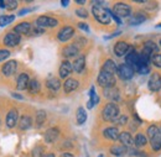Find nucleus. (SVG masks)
<instances>
[{
  "label": "nucleus",
  "instance_id": "f257e3e1",
  "mask_svg": "<svg viewBox=\"0 0 161 157\" xmlns=\"http://www.w3.org/2000/svg\"><path fill=\"white\" fill-rule=\"evenodd\" d=\"M92 14L96 18V20L103 25H108L110 22V19H112L110 14H109V9L103 8V5L97 4L96 1L93 3V6H92Z\"/></svg>",
  "mask_w": 161,
  "mask_h": 157
},
{
  "label": "nucleus",
  "instance_id": "f03ea898",
  "mask_svg": "<svg viewBox=\"0 0 161 157\" xmlns=\"http://www.w3.org/2000/svg\"><path fill=\"white\" fill-rule=\"evenodd\" d=\"M147 138L151 143V147L154 151H160L161 150V133L160 127L151 125L147 129Z\"/></svg>",
  "mask_w": 161,
  "mask_h": 157
},
{
  "label": "nucleus",
  "instance_id": "7ed1b4c3",
  "mask_svg": "<svg viewBox=\"0 0 161 157\" xmlns=\"http://www.w3.org/2000/svg\"><path fill=\"white\" fill-rule=\"evenodd\" d=\"M102 118L105 121H117L119 118V106L115 103H108L102 111Z\"/></svg>",
  "mask_w": 161,
  "mask_h": 157
},
{
  "label": "nucleus",
  "instance_id": "20e7f679",
  "mask_svg": "<svg viewBox=\"0 0 161 157\" xmlns=\"http://www.w3.org/2000/svg\"><path fill=\"white\" fill-rule=\"evenodd\" d=\"M98 84L103 88H109V87H114L115 85V78L114 74L107 73L101 71L99 76H98Z\"/></svg>",
  "mask_w": 161,
  "mask_h": 157
},
{
  "label": "nucleus",
  "instance_id": "39448f33",
  "mask_svg": "<svg viewBox=\"0 0 161 157\" xmlns=\"http://www.w3.org/2000/svg\"><path fill=\"white\" fill-rule=\"evenodd\" d=\"M112 11L118 16V18H128L130 14H131V8L128 5V4H124V3H117Z\"/></svg>",
  "mask_w": 161,
  "mask_h": 157
},
{
  "label": "nucleus",
  "instance_id": "423d86ee",
  "mask_svg": "<svg viewBox=\"0 0 161 157\" xmlns=\"http://www.w3.org/2000/svg\"><path fill=\"white\" fill-rule=\"evenodd\" d=\"M134 69H133V67H130L129 64H126V63H123L120 64L119 67H118V69H117V73H118V76H119V78H121L123 80H129V79H131L134 77Z\"/></svg>",
  "mask_w": 161,
  "mask_h": 157
},
{
  "label": "nucleus",
  "instance_id": "0eeeda50",
  "mask_svg": "<svg viewBox=\"0 0 161 157\" xmlns=\"http://www.w3.org/2000/svg\"><path fill=\"white\" fill-rule=\"evenodd\" d=\"M20 35H18L16 32L11 31V32H8L5 36H4V45L8 46V47H15L20 43Z\"/></svg>",
  "mask_w": 161,
  "mask_h": 157
},
{
  "label": "nucleus",
  "instance_id": "6e6552de",
  "mask_svg": "<svg viewBox=\"0 0 161 157\" xmlns=\"http://www.w3.org/2000/svg\"><path fill=\"white\" fill-rule=\"evenodd\" d=\"M36 25L41 27V29H45V27H56L58 25V21L53 18H50V16H40L39 19L36 20Z\"/></svg>",
  "mask_w": 161,
  "mask_h": 157
},
{
  "label": "nucleus",
  "instance_id": "1a4fd4ad",
  "mask_svg": "<svg viewBox=\"0 0 161 157\" xmlns=\"http://www.w3.org/2000/svg\"><path fill=\"white\" fill-rule=\"evenodd\" d=\"M75 35V29L72 26H64L62 27L58 34H57V39L60 40L61 42H66L68 40H71Z\"/></svg>",
  "mask_w": 161,
  "mask_h": 157
},
{
  "label": "nucleus",
  "instance_id": "9d476101",
  "mask_svg": "<svg viewBox=\"0 0 161 157\" xmlns=\"http://www.w3.org/2000/svg\"><path fill=\"white\" fill-rule=\"evenodd\" d=\"M16 69H18V62L16 61H8L3 67H1V72H3V74L4 76H6V77H11L15 72H16Z\"/></svg>",
  "mask_w": 161,
  "mask_h": 157
},
{
  "label": "nucleus",
  "instance_id": "9b49d317",
  "mask_svg": "<svg viewBox=\"0 0 161 157\" xmlns=\"http://www.w3.org/2000/svg\"><path fill=\"white\" fill-rule=\"evenodd\" d=\"M147 87L151 92H158L160 90L161 88V76L159 73H153L151 77L149 79V83H147Z\"/></svg>",
  "mask_w": 161,
  "mask_h": 157
},
{
  "label": "nucleus",
  "instance_id": "f8f14e48",
  "mask_svg": "<svg viewBox=\"0 0 161 157\" xmlns=\"http://www.w3.org/2000/svg\"><path fill=\"white\" fill-rule=\"evenodd\" d=\"M129 50H130V46H129L126 42H124V41L117 42L115 46H114V53H115L118 57H123V56L128 55Z\"/></svg>",
  "mask_w": 161,
  "mask_h": 157
},
{
  "label": "nucleus",
  "instance_id": "ddd939ff",
  "mask_svg": "<svg viewBox=\"0 0 161 157\" xmlns=\"http://www.w3.org/2000/svg\"><path fill=\"white\" fill-rule=\"evenodd\" d=\"M18 121H19V113H18V110L16 109H11L8 113V115H6V126L9 129H13V127H15Z\"/></svg>",
  "mask_w": 161,
  "mask_h": 157
},
{
  "label": "nucleus",
  "instance_id": "4468645a",
  "mask_svg": "<svg viewBox=\"0 0 161 157\" xmlns=\"http://www.w3.org/2000/svg\"><path fill=\"white\" fill-rule=\"evenodd\" d=\"M31 24L30 22H20L14 27V32L18 35H29L31 32Z\"/></svg>",
  "mask_w": 161,
  "mask_h": 157
},
{
  "label": "nucleus",
  "instance_id": "2eb2a0df",
  "mask_svg": "<svg viewBox=\"0 0 161 157\" xmlns=\"http://www.w3.org/2000/svg\"><path fill=\"white\" fill-rule=\"evenodd\" d=\"M29 83H30V77L26 73H21L16 82V88L18 90H25L29 88Z\"/></svg>",
  "mask_w": 161,
  "mask_h": 157
},
{
  "label": "nucleus",
  "instance_id": "dca6fc26",
  "mask_svg": "<svg viewBox=\"0 0 161 157\" xmlns=\"http://www.w3.org/2000/svg\"><path fill=\"white\" fill-rule=\"evenodd\" d=\"M103 135H104V138H108V140H113V141H117V140H119V130H118V127H114V126H112V127H107L104 131H103Z\"/></svg>",
  "mask_w": 161,
  "mask_h": 157
},
{
  "label": "nucleus",
  "instance_id": "f3484780",
  "mask_svg": "<svg viewBox=\"0 0 161 157\" xmlns=\"http://www.w3.org/2000/svg\"><path fill=\"white\" fill-rule=\"evenodd\" d=\"M58 136H60L58 129L57 127H51L45 133V141L48 142V143H52L58 138Z\"/></svg>",
  "mask_w": 161,
  "mask_h": 157
},
{
  "label": "nucleus",
  "instance_id": "a211bd4d",
  "mask_svg": "<svg viewBox=\"0 0 161 157\" xmlns=\"http://www.w3.org/2000/svg\"><path fill=\"white\" fill-rule=\"evenodd\" d=\"M72 71H73L72 64L68 61H63L60 66V77L61 78H67Z\"/></svg>",
  "mask_w": 161,
  "mask_h": 157
},
{
  "label": "nucleus",
  "instance_id": "6ab92c4d",
  "mask_svg": "<svg viewBox=\"0 0 161 157\" xmlns=\"http://www.w3.org/2000/svg\"><path fill=\"white\" fill-rule=\"evenodd\" d=\"M62 55L66 57V58H73L78 55V47L76 45H68L63 48L62 51Z\"/></svg>",
  "mask_w": 161,
  "mask_h": 157
},
{
  "label": "nucleus",
  "instance_id": "aec40b11",
  "mask_svg": "<svg viewBox=\"0 0 161 157\" xmlns=\"http://www.w3.org/2000/svg\"><path fill=\"white\" fill-rule=\"evenodd\" d=\"M78 85H80L78 80L73 78H68L63 84V90H64V93H72L78 88Z\"/></svg>",
  "mask_w": 161,
  "mask_h": 157
},
{
  "label": "nucleus",
  "instance_id": "412c9836",
  "mask_svg": "<svg viewBox=\"0 0 161 157\" xmlns=\"http://www.w3.org/2000/svg\"><path fill=\"white\" fill-rule=\"evenodd\" d=\"M104 95L105 98L110 99V100H119L120 95H119V90L117 89V87H109V88H104Z\"/></svg>",
  "mask_w": 161,
  "mask_h": 157
},
{
  "label": "nucleus",
  "instance_id": "4be33fe9",
  "mask_svg": "<svg viewBox=\"0 0 161 157\" xmlns=\"http://www.w3.org/2000/svg\"><path fill=\"white\" fill-rule=\"evenodd\" d=\"M72 67H73V71H75L76 73H82V72L84 71V67H86V57H84V56L77 57V58L75 59Z\"/></svg>",
  "mask_w": 161,
  "mask_h": 157
},
{
  "label": "nucleus",
  "instance_id": "5701e85b",
  "mask_svg": "<svg viewBox=\"0 0 161 157\" xmlns=\"http://www.w3.org/2000/svg\"><path fill=\"white\" fill-rule=\"evenodd\" d=\"M119 141L125 147H130L134 145V138L130 135V133H121L119 135Z\"/></svg>",
  "mask_w": 161,
  "mask_h": 157
},
{
  "label": "nucleus",
  "instance_id": "b1692460",
  "mask_svg": "<svg viewBox=\"0 0 161 157\" xmlns=\"http://www.w3.org/2000/svg\"><path fill=\"white\" fill-rule=\"evenodd\" d=\"M117 69H118V67H117L115 62L112 61V59H107L104 62L103 67H102V71L103 72H107V73H110V74H114L117 72Z\"/></svg>",
  "mask_w": 161,
  "mask_h": 157
},
{
  "label": "nucleus",
  "instance_id": "393cba45",
  "mask_svg": "<svg viewBox=\"0 0 161 157\" xmlns=\"http://www.w3.org/2000/svg\"><path fill=\"white\" fill-rule=\"evenodd\" d=\"M110 154L117 157H123L128 154V147L123 146V145H115L110 147Z\"/></svg>",
  "mask_w": 161,
  "mask_h": 157
},
{
  "label": "nucleus",
  "instance_id": "a878e982",
  "mask_svg": "<svg viewBox=\"0 0 161 157\" xmlns=\"http://www.w3.org/2000/svg\"><path fill=\"white\" fill-rule=\"evenodd\" d=\"M46 85L50 90L52 92H57L58 89L61 88V82L58 78H55V77H51L46 80Z\"/></svg>",
  "mask_w": 161,
  "mask_h": 157
},
{
  "label": "nucleus",
  "instance_id": "bb28decb",
  "mask_svg": "<svg viewBox=\"0 0 161 157\" xmlns=\"http://www.w3.org/2000/svg\"><path fill=\"white\" fill-rule=\"evenodd\" d=\"M32 125V119L30 118L29 115H22L19 120V127L21 130H29Z\"/></svg>",
  "mask_w": 161,
  "mask_h": 157
},
{
  "label": "nucleus",
  "instance_id": "cd10ccee",
  "mask_svg": "<svg viewBox=\"0 0 161 157\" xmlns=\"http://www.w3.org/2000/svg\"><path fill=\"white\" fill-rule=\"evenodd\" d=\"M135 72H138V73H140V74H147L149 72H150V67H149V64H146V63H144L142 61H139L135 66H134V68H133Z\"/></svg>",
  "mask_w": 161,
  "mask_h": 157
},
{
  "label": "nucleus",
  "instance_id": "c85d7f7f",
  "mask_svg": "<svg viewBox=\"0 0 161 157\" xmlns=\"http://www.w3.org/2000/svg\"><path fill=\"white\" fill-rule=\"evenodd\" d=\"M40 88H41V84L37 79L36 78L30 79V83H29V88H27V90H29L31 94H36V93H39V92H40Z\"/></svg>",
  "mask_w": 161,
  "mask_h": 157
},
{
  "label": "nucleus",
  "instance_id": "c756f323",
  "mask_svg": "<svg viewBox=\"0 0 161 157\" xmlns=\"http://www.w3.org/2000/svg\"><path fill=\"white\" fill-rule=\"evenodd\" d=\"M89 95H91V99H89V101L87 103V108H88V109H92V108H93L96 104H98V101H99V97L96 94V89H94V87L91 88Z\"/></svg>",
  "mask_w": 161,
  "mask_h": 157
},
{
  "label": "nucleus",
  "instance_id": "7c9ffc66",
  "mask_svg": "<svg viewBox=\"0 0 161 157\" xmlns=\"http://www.w3.org/2000/svg\"><path fill=\"white\" fill-rule=\"evenodd\" d=\"M146 20V16L142 14V13H136L135 15H133L131 16V19H130V25H140V24H142L144 21Z\"/></svg>",
  "mask_w": 161,
  "mask_h": 157
},
{
  "label": "nucleus",
  "instance_id": "2f4dec72",
  "mask_svg": "<svg viewBox=\"0 0 161 157\" xmlns=\"http://www.w3.org/2000/svg\"><path fill=\"white\" fill-rule=\"evenodd\" d=\"M76 119H77V124H80V125H82V124L86 122V120H87V111L84 110V108L80 106V108L77 109Z\"/></svg>",
  "mask_w": 161,
  "mask_h": 157
},
{
  "label": "nucleus",
  "instance_id": "473e14b6",
  "mask_svg": "<svg viewBox=\"0 0 161 157\" xmlns=\"http://www.w3.org/2000/svg\"><path fill=\"white\" fill-rule=\"evenodd\" d=\"M134 143L139 147H142L147 143V138H145V135H142V134H138L134 138Z\"/></svg>",
  "mask_w": 161,
  "mask_h": 157
},
{
  "label": "nucleus",
  "instance_id": "72a5a7b5",
  "mask_svg": "<svg viewBox=\"0 0 161 157\" xmlns=\"http://www.w3.org/2000/svg\"><path fill=\"white\" fill-rule=\"evenodd\" d=\"M45 120H46V113H45L43 110H39V111L36 113V126H37V127H41V126L43 125Z\"/></svg>",
  "mask_w": 161,
  "mask_h": 157
},
{
  "label": "nucleus",
  "instance_id": "f704fd0d",
  "mask_svg": "<svg viewBox=\"0 0 161 157\" xmlns=\"http://www.w3.org/2000/svg\"><path fill=\"white\" fill-rule=\"evenodd\" d=\"M14 20H15L14 15H3V16H0V26L4 27L6 25H9L10 22H13Z\"/></svg>",
  "mask_w": 161,
  "mask_h": 157
},
{
  "label": "nucleus",
  "instance_id": "c9c22d12",
  "mask_svg": "<svg viewBox=\"0 0 161 157\" xmlns=\"http://www.w3.org/2000/svg\"><path fill=\"white\" fill-rule=\"evenodd\" d=\"M5 9H8V10H14V9H16L18 8V1H15V0H6L5 1Z\"/></svg>",
  "mask_w": 161,
  "mask_h": 157
},
{
  "label": "nucleus",
  "instance_id": "e433bc0d",
  "mask_svg": "<svg viewBox=\"0 0 161 157\" xmlns=\"http://www.w3.org/2000/svg\"><path fill=\"white\" fill-rule=\"evenodd\" d=\"M31 155H32V157H43V147H41V146L35 147L32 150Z\"/></svg>",
  "mask_w": 161,
  "mask_h": 157
},
{
  "label": "nucleus",
  "instance_id": "4c0bfd02",
  "mask_svg": "<svg viewBox=\"0 0 161 157\" xmlns=\"http://www.w3.org/2000/svg\"><path fill=\"white\" fill-rule=\"evenodd\" d=\"M45 32V29H41L39 26H36V27H34V29H31V32L29 34L30 36H39V35H42Z\"/></svg>",
  "mask_w": 161,
  "mask_h": 157
},
{
  "label": "nucleus",
  "instance_id": "58836bf2",
  "mask_svg": "<svg viewBox=\"0 0 161 157\" xmlns=\"http://www.w3.org/2000/svg\"><path fill=\"white\" fill-rule=\"evenodd\" d=\"M151 61H153V63L156 66V67H159L161 68V55H154L153 57H151Z\"/></svg>",
  "mask_w": 161,
  "mask_h": 157
},
{
  "label": "nucleus",
  "instance_id": "ea45409f",
  "mask_svg": "<svg viewBox=\"0 0 161 157\" xmlns=\"http://www.w3.org/2000/svg\"><path fill=\"white\" fill-rule=\"evenodd\" d=\"M76 15L80 16V18H82V19H87L88 13H87L86 9H77V10H76Z\"/></svg>",
  "mask_w": 161,
  "mask_h": 157
},
{
  "label": "nucleus",
  "instance_id": "a19ab883",
  "mask_svg": "<svg viewBox=\"0 0 161 157\" xmlns=\"http://www.w3.org/2000/svg\"><path fill=\"white\" fill-rule=\"evenodd\" d=\"M10 57V52L8 50H0V62L5 61L6 58Z\"/></svg>",
  "mask_w": 161,
  "mask_h": 157
},
{
  "label": "nucleus",
  "instance_id": "79ce46f5",
  "mask_svg": "<svg viewBox=\"0 0 161 157\" xmlns=\"http://www.w3.org/2000/svg\"><path fill=\"white\" fill-rule=\"evenodd\" d=\"M128 154H129V155H131V156H140V157H145V156H146V154H144V152H139V151H136V150H131V151H128Z\"/></svg>",
  "mask_w": 161,
  "mask_h": 157
},
{
  "label": "nucleus",
  "instance_id": "37998d69",
  "mask_svg": "<svg viewBox=\"0 0 161 157\" xmlns=\"http://www.w3.org/2000/svg\"><path fill=\"white\" fill-rule=\"evenodd\" d=\"M77 26L80 27V30L86 31V32H88V31H89V26H88L87 24H84V22H78V25H77Z\"/></svg>",
  "mask_w": 161,
  "mask_h": 157
},
{
  "label": "nucleus",
  "instance_id": "c03bdc74",
  "mask_svg": "<svg viewBox=\"0 0 161 157\" xmlns=\"http://www.w3.org/2000/svg\"><path fill=\"white\" fill-rule=\"evenodd\" d=\"M126 121H128V118H126L125 115L119 116V118H118V120H117V122H118L119 125H124V124H126Z\"/></svg>",
  "mask_w": 161,
  "mask_h": 157
},
{
  "label": "nucleus",
  "instance_id": "a18cd8bd",
  "mask_svg": "<svg viewBox=\"0 0 161 157\" xmlns=\"http://www.w3.org/2000/svg\"><path fill=\"white\" fill-rule=\"evenodd\" d=\"M30 11H32V9H25V10H21L20 13H19V15H20V16H22V15H25V14L30 13Z\"/></svg>",
  "mask_w": 161,
  "mask_h": 157
},
{
  "label": "nucleus",
  "instance_id": "49530a36",
  "mask_svg": "<svg viewBox=\"0 0 161 157\" xmlns=\"http://www.w3.org/2000/svg\"><path fill=\"white\" fill-rule=\"evenodd\" d=\"M13 97H14V98H16V99H19V100H22V97H21V95H19V94H16V93H13Z\"/></svg>",
  "mask_w": 161,
  "mask_h": 157
},
{
  "label": "nucleus",
  "instance_id": "de8ad7c7",
  "mask_svg": "<svg viewBox=\"0 0 161 157\" xmlns=\"http://www.w3.org/2000/svg\"><path fill=\"white\" fill-rule=\"evenodd\" d=\"M68 4H69V1H67V0L61 1V5H62V6H68Z\"/></svg>",
  "mask_w": 161,
  "mask_h": 157
},
{
  "label": "nucleus",
  "instance_id": "09e8293b",
  "mask_svg": "<svg viewBox=\"0 0 161 157\" xmlns=\"http://www.w3.org/2000/svg\"><path fill=\"white\" fill-rule=\"evenodd\" d=\"M61 157H75L73 155H71V154H62Z\"/></svg>",
  "mask_w": 161,
  "mask_h": 157
},
{
  "label": "nucleus",
  "instance_id": "8fccbe9b",
  "mask_svg": "<svg viewBox=\"0 0 161 157\" xmlns=\"http://www.w3.org/2000/svg\"><path fill=\"white\" fill-rule=\"evenodd\" d=\"M0 8H1V9H4V8H6V6H5V1H3V0H0Z\"/></svg>",
  "mask_w": 161,
  "mask_h": 157
},
{
  "label": "nucleus",
  "instance_id": "3c124183",
  "mask_svg": "<svg viewBox=\"0 0 161 157\" xmlns=\"http://www.w3.org/2000/svg\"><path fill=\"white\" fill-rule=\"evenodd\" d=\"M76 3H77V4H80V5H84V4H86V1H84V0H77Z\"/></svg>",
  "mask_w": 161,
  "mask_h": 157
},
{
  "label": "nucleus",
  "instance_id": "603ef678",
  "mask_svg": "<svg viewBox=\"0 0 161 157\" xmlns=\"http://www.w3.org/2000/svg\"><path fill=\"white\" fill-rule=\"evenodd\" d=\"M43 157H56L53 154H47V155H43Z\"/></svg>",
  "mask_w": 161,
  "mask_h": 157
},
{
  "label": "nucleus",
  "instance_id": "864d4df0",
  "mask_svg": "<svg viewBox=\"0 0 161 157\" xmlns=\"http://www.w3.org/2000/svg\"><path fill=\"white\" fill-rule=\"evenodd\" d=\"M158 27H161V24H159V25H158Z\"/></svg>",
  "mask_w": 161,
  "mask_h": 157
},
{
  "label": "nucleus",
  "instance_id": "5fc2aeb1",
  "mask_svg": "<svg viewBox=\"0 0 161 157\" xmlns=\"http://www.w3.org/2000/svg\"><path fill=\"white\" fill-rule=\"evenodd\" d=\"M160 133H161V127H160Z\"/></svg>",
  "mask_w": 161,
  "mask_h": 157
},
{
  "label": "nucleus",
  "instance_id": "6e6d98bb",
  "mask_svg": "<svg viewBox=\"0 0 161 157\" xmlns=\"http://www.w3.org/2000/svg\"><path fill=\"white\" fill-rule=\"evenodd\" d=\"M160 45H161V41H160Z\"/></svg>",
  "mask_w": 161,
  "mask_h": 157
}]
</instances>
